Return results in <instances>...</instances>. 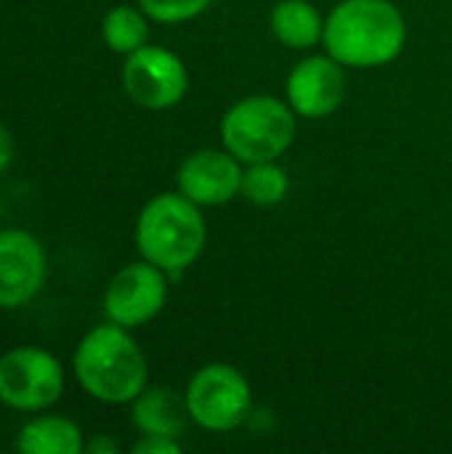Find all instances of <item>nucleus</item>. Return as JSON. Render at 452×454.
Returning <instances> with one entry per match:
<instances>
[{"instance_id":"obj_1","label":"nucleus","mask_w":452,"mask_h":454,"mask_svg":"<svg viewBox=\"0 0 452 454\" xmlns=\"http://www.w3.org/2000/svg\"><path fill=\"white\" fill-rule=\"evenodd\" d=\"M408 40V27L392 0H341L325 19V51L344 67L392 64Z\"/></svg>"},{"instance_id":"obj_2","label":"nucleus","mask_w":452,"mask_h":454,"mask_svg":"<svg viewBox=\"0 0 452 454\" xmlns=\"http://www.w3.org/2000/svg\"><path fill=\"white\" fill-rule=\"evenodd\" d=\"M72 367L83 391L107 404L133 402L147 388V359L128 327L115 322L91 330L80 340Z\"/></svg>"},{"instance_id":"obj_3","label":"nucleus","mask_w":452,"mask_h":454,"mask_svg":"<svg viewBox=\"0 0 452 454\" xmlns=\"http://www.w3.org/2000/svg\"><path fill=\"white\" fill-rule=\"evenodd\" d=\"M136 247L144 261L160 266L165 274H181L205 247L200 205L186 200L181 192L152 197L136 221Z\"/></svg>"},{"instance_id":"obj_4","label":"nucleus","mask_w":452,"mask_h":454,"mask_svg":"<svg viewBox=\"0 0 452 454\" xmlns=\"http://www.w3.org/2000/svg\"><path fill=\"white\" fill-rule=\"evenodd\" d=\"M296 112L274 96H248L232 104L221 120V141L240 162H269L296 138Z\"/></svg>"},{"instance_id":"obj_5","label":"nucleus","mask_w":452,"mask_h":454,"mask_svg":"<svg viewBox=\"0 0 452 454\" xmlns=\"http://www.w3.org/2000/svg\"><path fill=\"white\" fill-rule=\"evenodd\" d=\"M189 418L205 431H234L250 412V386L232 364H205L184 394Z\"/></svg>"},{"instance_id":"obj_6","label":"nucleus","mask_w":452,"mask_h":454,"mask_svg":"<svg viewBox=\"0 0 452 454\" xmlns=\"http://www.w3.org/2000/svg\"><path fill=\"white\" fill-rule=\"evenodd\" d=\"M64 370L43 348L21 346L0 356V402L11 410L35 412L59 402Z\"/></svg>"},{"instance_id":"obj_7","label":"nucleus","mask_w":452,"mask_h":454,"mask_svg":"<svg viewBox=\"0 0 452 454\" xmlns=\"http://www.w3.org/2000/svg\"><path fill=\"white\" fill-rule=\"evenodd\" d=\"M125 93L144 109H170L176 106L186 88L184 61L163 45H141L125 56L123 64Z\"/></svg>"},{"instance_id":"obj_8","label":"nucleus","mask_w":452,"mask_h":454,"mask_svg":"<svg viewBox=\"0 0 452 454\" xmlns=\"http://www.w3.org/2000/svg\"><path fill=\"white\" fill-rule=\"evenodd\" d=\"M168 298L165 271L149 261L131 263L120 269L107 293H104V314L109 322L120 327H139L155 319Z\"/></svg>"},{"instance_id":"obj_9","label":"nucleus","mask_w":452,"mask_h":454,"mask_svg":"<svg viewBox=\"0 0 452 454\" xmlns=\"http://www.w3.org/2000/svg\"><path fill=\"white\" fill-rule=\"evenodd\" d=\"M346 96L344 64L328 56L301 59L288 77V104L304 120L330 117Z\"/></svg>"},{"instance_id":"obj_10","label":"nucleus","mask_w":452,"mask_h":454,"mask_svg":"<svg viewBox=\"0 0 452 454\" xmlns=\"http://www.w3.org/2000/svg\"><path fill=\"white\" fill-rule=\"evenodd\" d=\"M178 192L200 207H218L242 189V168L232 152L200 149L178 168Z\"/></svg>"},{"instance_id":"obj_11","label":"nucleus","mask_w":452,"mask_h":454,"mask_svg":"<svg viewBox=\"0 0 452 454\" xmlns=\"http://www.w3.org/2000/svg\"><path fill=\"white\" fill-rule=\"evenodd\" d=\"M45 282V253L40 242L21 231H0V309L29 303Z\"/></svg>"},{"instance_id":"obj_12","label":"nucleus","mask_w":452,"mask_h":454,"mask_svg":"<svg viewBox=\"0 0 452 454\" xmlns=\"http://www.w3.org/2000/svg\"><path fill=\"white\" fill-rule=\"evenodd\" d=\"M133 426L144 434V436H168V439H178L184 434L186 426V402L178 399L170 388H144L136 399H133Z\"/></svg>"},{"instance_id":"obj_13","label":"nucleus","mask_w":452,"mask_h":454,"mask_svg":"<svg viewBox=\"0 0 452 454\" xmlns=\"http://www.w3.org/2000/svg\"><path fill=\"white\" fill-rule=\"evenodd\" d=\"M272 35L288 48H312L322 40L325 21L309 0H280L269 16Z\"/></svg>"},{"instance_id":"obj_14","label":"nucleus","mask_w":452,"mask_h":454,"mask_svg":"<svg viewBox=\"0 0 452 454\" xmlns=\"http://www.w3.org/2000/svg\"><path fill=\"white\" fill-rule=\"evenodd\" d=\"M19 452L24 454H80L85 450L80 428L67 418H35L16 439Z\"/></svg>"},{"instance_id":"obj_15","label":"nucleus","mask_w":452,"mask_h":454,"mask_svg":"<svg viewBox=\"0 0 452 454\" xmlns=\"http://www.w3.org/2000/svg\"><path fill=\"white\" fill-rule=\"evenodd\" d=\"M147 35H149V27H147V13L139 11V8H131V5H117L112 8L104 21H101V37L104 43L115 51V53H133L139 51L141 45H147Z\"/></svg>"},{"instance_id":"obj_16","label":"nucleus","mask_w":452,"mask_h":454,"mask_svg":"<svg viewBox=\"0 0 452 454\" xmlns=\"http://www.w3.org/2000/svg\"><path fill=\"white\" fill-rule=\"evenodd\" d=\"M288 173L274 162H253L242 170V189L240 194L256 207H277L288 194Z\"/></svg>"},{"instance_id":"obj_17","label":"nucleus","mask_w":452,"mask_h":454,"mask_svg":"<svg viewBox=\"0 0 452 454\" xmlns=\"http://www.w3.org/2000/svg\"><path fill=\"white\" fill-rule=\"evenodd\" d=\"M210 0H139L141 11L163 24H178L200 16Z\"/></svg>"},{"instance_id":"obj_18","label":"nucleus","mask_w":452,"mask_h":454,"mask_svg":"<svg viewBox=\"0 0 452 454\" xmlns=\"http://www.w3.org/2000/svg\"><path fill=\"white\" fill-rule=\"evenodd\" d=\"M136 454H178L181 452V444L176 439H168V436H144L136 447Z\"/></svg>"},{"instance_id":"obj_19","label":"nucleus","mask_w":452,"mask_h":454,"mask_svg":"<svg viewBox=\"0 0 452 454\" xmlns=\"http://www.w3.org/2000/svg\"><path fill=\"white\" fill-rule=\"evenodd\" d=\"M11 160H13V138H11L8 128L0 122V173L11 165Z\"/></svg>"},{"instance_id":"obj_20","label":"nucleus","mask_w":452,"mask_h":454,"mask_svg":"<svg viewBox=\"0 0 452 454\" xmlns=\"http://www.w3.org/2000/svg\"><path fill=\"white\" fill-rule=\"evenodd\" d=\"M85 452L88 454H115L117 452V447H115V442H112V439H107V436H96V439H91V442L85 444Z\"/></svg>"}]
</instances>
